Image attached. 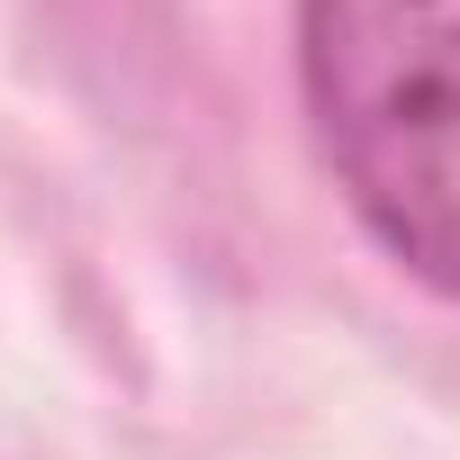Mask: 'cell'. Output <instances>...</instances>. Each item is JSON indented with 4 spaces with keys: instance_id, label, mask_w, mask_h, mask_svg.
Returning <instances> with one entry per match:
<instances>
[{
    "instance_id": "1",
    "label": "cell",
    "mask_w": 460,
    "mask_h": 460,
    "mask_svg": "<svg viewBox=\"0 0 460 460\" xmlns=\"http://www.w3.org/2000/svg\"><path fill=\"white\" fill-rule=\"evenodd\" d=\"M298 100L361 235L460 307V0H298Z\"/></svg>"
}]
</instances>
